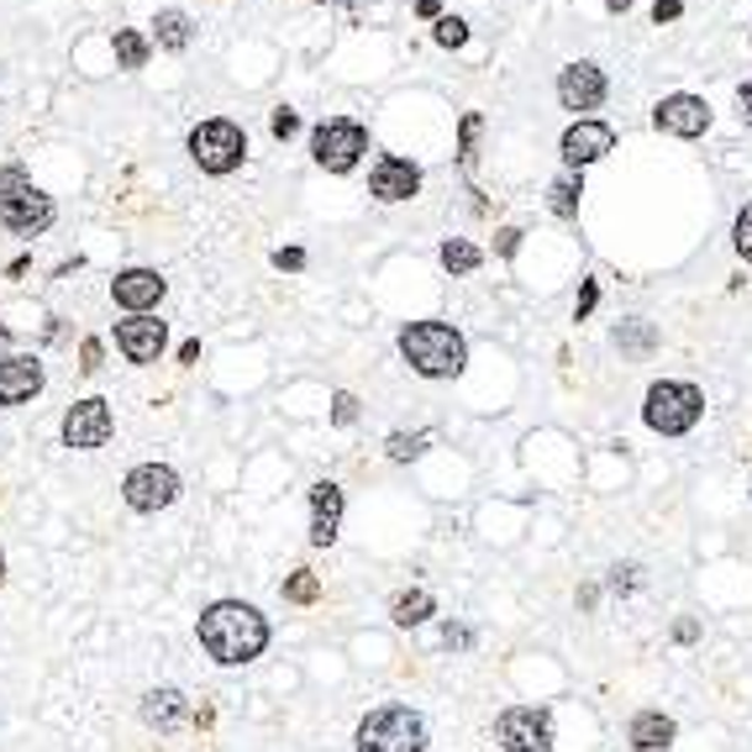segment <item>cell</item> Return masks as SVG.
I'll list each match as a JSON object with an SVG mask.
<instances>
[{
	"instance_id": "obj_1",
	"label": "cell",
	"mask_w": 752,
	"mask_h": 752,
	"mask_svg": "<svg viewBox=\"0 0 752 752\" xmlns=\"http://www.w3.org/2000/svg\"><path fill=\"white\" fill-rule=\"evenodd\" d=\"M200 648L211 653V663L221 669H238V663H253L263 648H269V621L242 605V600H217L200 611Z\"/></svg>"
},
{
	"instance_id": "obj_2",
	"label": "cell",
	"mask_w": 752,
	"mask_h": 752,
	"mask_svg": "<svg viewBox=\"0 0 752 752\" xmlns=\"http://www.w3.org/2000/svg\"><path fill=\"white\" fill-rule=\"evenodd\" d=\"M400 358L417 369L421 379H458L469 369V342L448 321H411L400 332Z\"/></svg>"
},
{
	"instance_id": "obj_3",
	"label": "cell",
	"mask_w": 752,
	"mask_h": 752,
	"mask_svg": "<svg viewBox=\"0 0 752 752\" xmlns=\"http://www.w3.org/2000/svg\"><path fill=\"white\" fill-rule=\"evenodd\" d=\"M705 417V390L690 384V379H658L648 400H642V421L653 427L658 437H684L700 427Z\"/></svg>"
},
{
	"instance_id": "obj_4",
	"label": "cell",
	"mask_w": 752,
	"mask_h": 752,
	"mask_svg": "<svg viewBox=\"0 0 752 752\" xmlns=\"http://www.w3.org/2000/svg\"><path fill=\"white\" fill-rule=\"evenodd\" d=\"M358 752H427V721L411 705H379L358 721Z\"/></svg>"
},
{
	"instance_id": "obj_5",
	"label": "cell",
	"mask_w": 752,
	"mask_h": 752,
	"mask_svg": "<svg viewBox=\"0 0 752 752\" xmlns=\"http://www.w3.org/2000/svg\"><path fill=\"white\" fill-rule=\"evenodd\" d=\"M190 159H195L205 174H232V169L248 159V132L227 117L200 121L195 132H190Z\"/></svg>"
},
{
	"instance_id": "obj_6",
	"label": "cell",
	"mask_w": 752,
	"mask_h": 752,
	"mask_svg": "<svg viewBox=\"0 0 752 752\" xmlns=\"http://www.w3.org/2000/svg\"><path fill=\"white\" fill-rule=\"evenodd\" d=\"M363 153H369V127H363V121L332 117L311 132V159H317V169H327V174H348V169H358Z\"/></svg>"
},
{
	"instance_id": "obj_7",
	"label": "cell",
	"mask_w": 752,
	"mask_h": 752,
	"mask_svg": "<svg viewBox=\"0 0 752 752\" xmlns=\"http://www.w3.org/2000/svg\"><path fill=\"white\" fill-rule=\"evenodd\" d=\"M495 742L505 752H553V711H537V705H511L495 721Z\"/></svg>"
},
{
	"instance_id": "obj_8",
	"label": "cell",
	"mask_w": 752,
	"mask_h": 752,
	"mask_svg": "<svg viewBox=\"0 0 752 752\" xmlns=\"http://www.w3.org/2000/svg\"><path fill=\"white\" fill-rule=\"evenodd\" d=\"M121 500L142 515L169 511V505L179 500V474L169 469V463H138L132 474L121 479Z\"/></svg>"
},
{
	"instance_id": "obj_9",
	"label": "cell",
	"mask_w": 752,
	"mask_h": 752,
	"mask_svg": "<svg viewBox=\"0 0 752 752\" xmlns=\"http://www.w3.org/2000/svg\"><path fill=\"white\" fill-rule=\"evenodd\" d=\"M117 432V417H111V400H74L69 411H63V448H74V453H90V448H106Z\"/></svg>"
},
{
	"instance_id": "obj_10",
	"label": "cell",
	"mask_w": 752,
	"mask_h": 752,
	"mask_svg": "<svg viewBox=\"0 0 752 752\" xmlns=\"http://www.w3.org/2000/svg\"><path fill=\"white\" fill-rule=\"evenodd\" d=\"M53 217H59V205H53V195H42V190L0 195V227L17 232V238H42L53 227Z\"/></svg>"
},
{
	"instance_id": "obj_11",
	"label": "cell",
	"mask_w": 752,
	"mask_h": 752,
	"mask_svg": "<svg viewBox=\"0 0 752 752\" xmlns=\"http://www.w3.org/2000/svg\"><path fill=\"white\" fill-rule=\"evenodd\" d=\"M605 96H611V84H605V69H600V63H569V69L558 74L563 111H600Z\"/></svg>"
},
{
	"instance_id": "obj_12",
	"label": "cell",
	"mask_w": 752,
	"mask_h": 752,
	"mask_svg": "<svg viewBox=\"0 0 752 752\" xmlns=\"http://www.w3.org/2000/svg\"><path fill=\"white\" fill-rule=\"evenodd\" d=\"M615 148V132L605 127V121H590V117H579L569 132H563V142H558V153H563V163H569V174H579L584 163H594V159H605Z\"/></svg>"
},
{
	"instance_id": "obj_13",
	"label": "cell",
	"mask_w": 752,
	"mask_h": 752,
	"mask_svg": "<svg viewBox=\"0 0 752 752\" xmlns=\"http://www.w3.org/2000/svg\"><path fill=\"white\" fill-rule=\"evenodd\" d=\"M653 127L669 138H700L711 127V106L700 96H663L653 106Z\"/></svg>"
},
{
	"instance_id": "obj_14",
	"label": "cell",
	"mask_w": 752,
	"mask_h": 752,
	"mask_svg": "<svg viewBox=\"0 0 752 752\" xmlns=\"http://www.w3.org/2000/svg\"><path fill=\"white\" fill-rule=\"evenodd\" d=\"M163 290H169V279H163L159 269H121V274L111 279V300H117L121 311H132V317H148L163 300Z\"/></svg>"
},
{
	"instance_id": "obj_15",
	"label": "cell",
	"mask_w": 752,
	"mask_h": 752,
	"mask_svg": "<svg viewBox=\"0 0 752 752\" xmlns=\"http://www.w3.org/2000/svg\"><path fill=\"white\" fill-rule=\"evenodd\" d=\"M117 348L127 353V363H159L169 348V327L159 317H127L117 321Z\"/></svg>"
},
{
	"instance_id": "obj_16",
	"label": "cell",
	"mask_w": 752,
	"mask_h": 752,
	"mask_svg": "<svg viewBox=\"0 0 752 752\" xmlns=\"http://www.w3.org/2000/svg\"><path fill=\"white\" fill-rule=\"evenodd\" d=\"M421 190V169L411 159H395V153H384L374 163V174H369V195L384 200V205H400V200H411Z\"/></svg>"
},
{
	"instance_id": "obj_17",
	"label": "cell",
	"mask_w": 752,
	"mask_h": 752,
	"mask_svg": "<svg viewBox=\"0 0 752 752\" xmlns=\"http://www.w3.org/2000/svg\"><path fill=\"white\" fill-rule=\"evenodd\" d=\"M42 390V363L27 353L0 358V405H27Z\"/></svg>"
},
{
	"instance_id": "obj_18",
	"label": "cell",
	"mask_w": 752,
	"mask_h": 752,
	"mask_svg": "<svg viewBox=\"0 0 752 752\" xmlns=\"http://www.w3.org/2000/svg\"><path fill=\"white\" fill-rule=\"evenodd\" d=\"M337 527H342V490H337L332 479H321V484H311V542L332 548Z\"/></svg>"
},
{
	"instance_id": "obj_19",
	"label": "cell",
	"mask_w": 752,
	"mask_h": 752,
	"mask_svg": "<svg viewBox=\"0 0 752 752\" xmlns=\"http://www.w3.org/2000/svg\"><path fill=\"white\" fill-rule=\"evenodd\" d=\"M673 736H679V721L663 711H636L632 726H626V742H632V752H669Z\"/></svg>"
},
{
	"instance_id": "obj_20",
	"label": "cell",
	"mask_w": 752,
	"mask_h": 752,
	"mask_svg": "<svg viewBox=\"0 0 752 752\" xmlns=\"http://www.w3.org/2000/svg\"><path fill=\"white\" fill-rule=\"evenodd\" d=\"M190 721V700L179 690H153L142 694V726H153V732H174Z\"/></svg>"
},
{
	"instance_id": "obj_21",
	"label": "cell",
	"mask_w": 752,
	"mask_h": 752,
	"mask_svg": "<svg viewBox=\"0 0 752 752\" xmlns=\"http://www.w3.org/2000/svg\"><path fill=\"white\" fill-rule=\"evenodd\" d=\"M432 611H437V600L427 590H405L390 600V621L395 626H421V621H432Z\"/></svg>"
},
{
	"instance_id": "obj_22",
	"label": "cell",
	"mask_w": 752,
	"mask_h": 752,
	"mask_svg": "<svg viewBox=\"0 0 752 752\" xmlns=\"http://www.w3.org/2000/svg\"><path fill=\"white\" fill-rule=\"evenodd\" d=\"M153 42H159L163 53H184L190 48V17L184 11H159L153 17Z\"/></svg>"
},
{
	"instance_id": "obj_23",
	"label": "cell",
	"mask_w": 752,
	"mask_h": 752,
	"mask_svg": "<svg viewBox=\"0 0 752 752\" xmlns=\"http://www.w3.org/2000/svg\"><path fill=\"white\" fill-rule=\"evenodd\" d=\"M437 258H442V269H448V274H474L479 263H484V253H479L469 238H448L442 248H437Z\"/></svg>"
},
{
	"instance_id": "obj_24",
	"label": "cell",
	"mask_w": 752,
	"mask_h": 752,
	"mask_svg": "<svg viewBox=\"0 0 752 752\" xmlns=\"http://www.w3.org/2000/svg\"><path fill=\"white\" fill-rule=\"evenodd\" d=\"M579 195H584V179H579V174L553 179V190H548V205H553V217L574 221V217H579Z\"/></svg>"
},
{
	"instance_id": "obj_25",
	"label": "cell",
	"mask_w": 752,
	"mask_h": 752,
	"mask_svg": "<svg viewBox=\"0 0 752 752\" xmlns=\"http://www.w3.org/2000/svg\"><path fill=\"white\" fill-rule=\"evenodd\" d=\"M148 53H153V42L142 38V32L117 27V63H121V69H142V63H148Z\"/></svg>"
},
{
	"instance_id": "obj_26",
	"label": "cell",
	"mask_w": 752,
	"mask_h": 752,
	"mask_svg": "<svg viewBox=\"0 0 752 752\" xmlns=\"http://www.w3.org/2000/svg\"><path fill=\"white\" fill-rule=\"evenodd\" d=\"M615 348H621V353H653L658 332L648 321H621V327H615Z\"/></svg>"
},
{
	"instance_id": "obj_27",
	"label": "cell",
	"mask_w": 752,
	"mask_h": 752,
	"mask_svg": "<svg viewBox=\"0 0 752 752\" xmlns=\"http://www.w3.org/2000/svg\"><path fill=\"white\" fill-rule=\"evenodd\" d=\"M427 448H432V432H390V442H384V453L395 458V463H411Z\"/></svg>"
},
{
	"instance_id": "obj_28",
	"label": "cell",
	"mask_w": 752,
	"mask_h": 752,
	"mask_svg": "<svg viewBox=\"0 0 752 752\" xmlns=\"http://www.w3.org/2000/svg\"><path fill=\"white\" fill-rule=\"evenodd\" d=\"M284 600H290V605H317V600H321V579L311 574V569H295V574L284 579Z\"/></svg>"
},
{
	"instance_id": "obj_29",
	"label": "cell",
	"mask_w": 752,
	"mask_h": 752,
	"mask_svg": "<svg viewBox=\"0 0 752 752\" xmlns=\"http://www.w3.org/2000/svg\"><path fill=\"white\" fill-rule=\"evenodd\" d=\"M605 584H611V594H636L648 579H642V563H615L611 574H605Z\"/></svg>"
},
{
	"instance_id": "obj_30",
	"label": "cell",
	"mask_w": 752,
	"mask_h": 752,
	"mask_svg": "<svg viewBox=\"0 0 752 752\" xmlns=\"http://www.w3.org/2000/svg\"><path fill=\"white\" fill-rule=\"evenodd\" d=\"M732 248L742 253V263H752V205H742L732 221Z\"/></svg>"
},
{
	"instance_id": "obj_31",
	"label": "cell",
	"mask_w": 752,
	"mask_h": 752,
	"mask_svg": "<svg viewBox=\"0 0 752 752\" xmlns=\"http://www.w3.org/2000/svg\"><path fill=\"white\" fill-rule=\"evenodd\" d=\"M437 42H442V48H463V42H469V21L463 17H437Z\"/></svg>"
},
{
	"instance_id": "obj_32",
	"label": "cell",
	"mask_w": 752,
	"mask_h": 752,
	"mask_svg": "<svg viewBox=\"0 0 752 752\" xmlns=\"http://www.w3.org/2000/svg\"><path fill=\"white\" fill-rule=\"evenodd\" d=\"M479 127H484V121H479V111H469V117H463V127H458V159H463V163H474V138H479Z\"/></svg>"
},
{
	"instance_id": "obj_33",
	"label": "cell",
	"mask_w": 752,
	"mask_h": 752,
	"mask_svg": "<svg viewBox=\"0 0 752 752\" xmlns=\"http://www.w3.org/2000/svg\"><path fill=\"white\" fill-rule=\"evenodd\" d=\"M269 132H274L279 142H290L300 132V111H290V106H279L274 117H269Z\"/></svg>"
},
{
	"instance_id": "obj_34",
	"label": "cell",
	"mask_w": 752,
	"mask_h": 752,
	"mask_svg": "<svg viewBox=\"0 0 752 752\" xmlns=\"http://www.w3.org/2000/svg\"><path fill=\"white\" fill-rule=\"evenodd\" d=\"M332 421H337V427H353V421H358V395L337 390V395H332Z\"/></svg>"
},
{
	"instance_id": "obj_35",
	"label": "cell",
	"mask_w": 752,
	"mask_h": 752,
	"mask_svg": "<svg viewBox=\"0 0 752 752\" xmlns=\"http://www.w3.org/2000/svg\"><path fill=\"white\" fill-rule=\"evenodd\" d=\"M442 648H448V653H469V648H474V632L448 621V626H442Z\"/></svg>"
},
{
	"instance_id": "obj_36",
	"label": "cell",
	"mask_w": 752,
	"mask_h": 752,
	"mask_svg": "<svg viewBox=\"0 0 752 752\" xmlns=\"http://www.w3.org/2000/svg\"><path fill=\"white\" fill-rule=\"evenodd\" d=\"M17 190H32V179H27V169H21V163H11V169L0 174V195H17Z\"/></svg>"
},
{
	"instance_id": "obj_37",
	"label": "cell",
	"mask_w": 752,
	"mask_h": 752,
	"mask_svg": "<svg viewBox=\"0 0 752 752\" xmlns=\"http://www.w3.org/2000/svg\"><path fill=\"white\" fill-rule=\"evenodd\" d=\"M594 300H600V284H594V279H584V284H579V300H574V321L590 317Z\"/></svg>"
},
{
	"instance_id": "obj_38",
	"label": "cell",
	"mask_w": 752,
	"mask_h": 752,
	"mask_svg": "<svg viewBox=\"0 0 752 752\" xmlns=\"http://www.w3.org/2000/svg\"><path fill=\"white\" fill-rule=\"evenodd\" d=\"M100 353H106V348H100V337H84L80 342V369L84 374H96L100 369Z\"/></svg>"
},
{
	"instance_id": "obj_39",
	"label": "cell",
	"mask_w": 752,
	"mask_h": 752,
	"mask_svg": "<svg viewBox=\"0 0 752 752\" xmlns=\"http://www.w3.org/2000/svg\"><path fill=\"white\" fill-rule=\"evenodd\" d=\"M700 632H705V626H700L694 615H684V621H673V642H679V648H690V642H700Z\"/></svg>"
},
{
	"instance_id": "obj_40",
	"label": "cell",
	"mask_w": 752,
	"mask_h": 752,
	"mask_svg": "<svg viewBox=\"0 0 752 752\" xmlns=\"http://www.w3.org/2000/svg\"><path fill=\"white\" fill-rule=\"evenodd\" d=\"M515 248H521V227H500V232H495V253L511 258Z\"/></svg>"
},
{
	"instance_id": "obj_41",
	"label": "cell",
	"mask_w": 752,
	"mask_h": 752,
	"mask_svg": "<svg viewBox=\"0 0 752 752\" xmlns=\"http://www.w3.org/2000/svg\"><path fill=\"white\" fill-rule=\"evenodd\" d=\"M274 269H290V274H295V269H305V248H279Z\"/></svg>"
},
{
	"instance_id": "obj_42",
	"label": "cell",
	"mask_w": 752,
	"mask_h": 752,
	"mask_svg": "<svg viewBox=\"0 0 752 752\" xmlns=\"http://www.w3.org/2000/svg\"><path fill=\"white\" fill-rule=\"evenodd\" d=\"M679 11H684L679 0H658V6H653V21H658V27H663V21H679Z\"/></svg>"
},
{
	"instance_id": "obj_43",
	"label": "cell",
	"mask_w": 752,
	"mask_h": 752,
	"mask_svg": "<svg viewBox=\"0 0 752 752\" xmlns=\"http://www.w3.org/2000/svg\"><path fill=\"white\" fill-rule=\"evenodd\" d=\"M736 106H742V121L752 127V80H742L736 84Z\"/></svg>"
},
{
	"instance_id": "obj_44",
	"label": "cell",
	"mask_w": 752,
	"mask_h": 752,
	"mask_svg": "<svg viewBox=\"0 0 752 752\" xmlns=\"http://www.w3.org/2000/svg\"><path fill=\"white\" fill-rule=\"evenodd\" d=\"M594 605H600V590H594V584H584V590H579V611H594Z\"/></svg>"
},
{
	"instance_id": "obj_45",
	"label": "cell",
	"mask_w": 752,
	"mask_h": 752,
	"mask_svg": "<svg viewBox=\"0 0 752 752\" xmlns=\"http://www.w3.org/2000/svg\"><path fill=\"white\" fill-rule=\"evenodd\" d=\"M200 358V342H179V363H195Z\"/></svg>"
},
{
	"instance_id": "obj_46",
	"label": "cell",
	"mask_w": 752,
	"mask_h": 752,
	"mask_svg": "<svg viewBox=\"0 0 752 752\" xmlns=\"http://www.w3.org/2000/svg\"><path fill=\"white\" fill-rule=\"evenodd\" d=\"M605 6H611V11H626V6H632V0H605Z\"/></svg>"
},
{
	"instance_id": "obj_47",
	"label": "cell",
	"mask_w": 752,
	"mask_h": 752,
	"mask_svg": "<svg viewBox=\"0 0 752 752\" xmlns=\"http://www.w3.org/2000/svg\"><path fill=\"white\" fill-rule=\"evenodd\" d=\"M6 342H11V332H6V327H0V348H6Z\"/></svg>"
},
{
	"instance_id": "obj_48",
	"label": "cell",
	"mask_w": 752,
	"mask_h": 752,
	"mask_svg": "<svg viewBox=\"0 0 752 752\" xmlns=\"http://www.w3.org/2000/svg\"><path fill=\"white\" fill-rule=\"evenodd\" d=\"M0 584H6V553H0Z\"/></svg>"
}]
</instances>
